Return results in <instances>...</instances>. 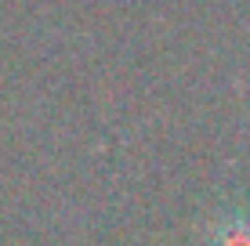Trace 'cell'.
<instances>
[{
  "instance_id": "cell-1",
  "label": "cell",
  "mask_w": 250,
  "mask_h": 246,
  "mask_svg": "<svg viewBox=\"0 0 250 246\" xmlns=\"http://www.w3.org/2000/svg\"><path fill=\"white\" fill-rule=\"evenodd\" d=\"M214 246H250V228L247 225H232L214 239Z\"/></svg>"
}]
</instances>
